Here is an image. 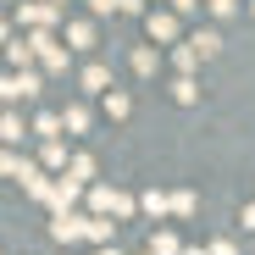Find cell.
Returning a JSON list of instances; mask_svg holds the SVG:
<instances>
[{
	"label": "cell",
	"instance_id": "13",
	"mask_svg": "<svg viewBox=\"0 0 255 255\" xmlns=\"http://www.w3.org/2000/svg\"><path fill=\"white\" fill-rule=\"evenodd\" d=\"M106 111H111V117H128L133 106H128V95H106Z\"/></svg>",
	"mask_w": 255,
	"mask_h": 255
},
{
	"label": "cell",
	"instance_id": "3",
	"mask_svg": "<svg viewBox=\"0 0 255 255\" xmlns=\"http://www.w3.org/2000/svg\"><path fill=\"white\" fill-rule=\"evenodd\" d=\"M39 95V78L22 72V78H6V100H33Z\"/></svg>",
	"mask_w": 255,
	"mask_h": 255
},
{
	"label": "cell",
	"instance_id": "20",
	"mask_svg": "<svg viewBox=\"0 0 255 255\" xmlns=\"http://www.w3.org/2000/svg\"><path fill=\"white\" fill-rule=\"evenodd\" d=\"M89 11H95V17H106V11H122V0H89Z\"/></svg>",
	"mask_w": 255,
	"mask_h": 255
},
{
	"label": "cell",
	"instance_id": "23",
	"mask_svg": "<svg viewBox=\"0 0 255 255\" xmlns=\"http://www.w3.org/2000/svg\"><path fill=\"white\" fill-rule=\"evenodd\" d=\"M211 255H239V250H233V244H228V239H222V244H217V250H211Z\"/></svg>",
	"mask_w": 255,
	"mask_h": 255
},
{
	"label": "cell",
	"instance_id": "25",
	"mask_svg": "<svg viewBox=\"0 0 255 255\" xmlns=\"http://www.w3.org/2000/svg\"><path fill=\"white\" fill-rule=\"evenodd\" d=\"M250 11H255V0H250Z\"/></svg>",
	"mask_w": 255,
	"mask_h": 255
},
{
	"label": "cell",
	"instance_id": "9",
	"mask_svg": "<svg viewBox=\"0 0 255 255\" xmlns=\"http://www.w3.org/2000/svg\"><path fill=\"white\" fill-rule=\"evenodd\" d=\"M61 122L72 128V133H83V128H89V111H83V106H67V111H61Z\"/></svg>",
	"mask_w": 255,
	"mask_h": 255
},
{
	"label": "cell",
	"instance_id": "18",
	"mask_svg": "<svg viewBox=\"0 0 255 255\" xmlns=\"http://www.w3.org/2000/svg\"><path fill=\"white\" fill-rule=\"evenodd\" d=\"M67 33H72V45H89V39H95V28H89V22H72Z\"/></svg>",
	"mask_w": 255,
	"mask_h": 255
},
{
	"label": "cell",
	"instance_id": "21",
	"mask_svg": "<svg viewBox=\"0 0 255 255\" xmlns=\"http://www.w3.org/2000/svg\"><path fill=\"white\" fill-rule=\"evenodd\" d=\"M194 6H200V0H172V11H178V17H189Z\"/></svg>",
	"mask_w": 255,
	"mask_h": 255
},
{
	"label": "cell",
	"instance_id": "6",
	"mask_svg": "<svg viewBox=\"0 0 255 255\" xmlns=\"http://www.w3.org/2000/svg\"><path fill=\"white\" fill-rule=\"evenodd\" d=\"M106 83H111V72H106L100 61H95V67H83V89H89V95H111Z\"/></svg>",
	"mask_w": 255,
	"mask_h": 255
},
{
	"label": "cell",
	"instance_id": "14",
	"mask_svg": "<svg viewBox=\"0 0 255 255\" xmlns=\"http://www.w3.org/2000/svg\"><path fill=\"white\" fill-rule=\"evenodd\" d=\"M133 72H155V50H133Z\"/></svg>",
	"mask_w": 255,
	"mask_h": 255
},
{
	"label": "cell",
	"instance_id": "22",
	"mask_svg": "<svg viewBox=\"0 0 255 255\" xmlns=\"http://www.w3.org/2000/svg\"><path fill=\"white\" fill-rule=\"evenodd\" d=\"M244 228H250V233H255V205H244Z\"/></svg>",
	"mask_w": 255,
	"mask_h": 255
},
{
	"label": "cell",
	"instance_id": "7",
	"mask_svg": "<svg viewBox=\"0 0 255 255\" xmlns=\"http://www.w3.org/2000/svg\"><path fill=\"white\" fill-rule=\"evenodd\" d=\"M189 45H194L200 56H217V50H222V33H211V28H205V33H194V39H189Z\"/></svg>",
	"mask_w": 255,
	"mask_h": 255
},
{
	"label": "cell",
	"instance_id": "11",
	"mask_svg": "<svg viewBox=\"0 0 255 255\" xmlns=\"http://www.w3.org/2000/svg\"><path fill=\"white\" fill-rule=\"evenodd\" d=\"M56 128H67V122H61V117H50V111H45V117H39V122H33V133H39V139H56Z\"/></svg>",
	"mask_w": 255,
	"mask_h": 255
},
{
	"label": "cell",
	"instance_id": "16",
	"mask_svg": "<svg viewBox=\"0 0 255 255\" xmlns=\"http://www.w3.org/2000/svg\"><path fill=\"white\" fill-rule=\"evenodd\" d=\"M205 6H211V17H233V11H239V0H205Z\"/></svg>",
	"mask_w": 255,
	"mask_h": 255
},
{
	"label": "cell",
	"instance_id": "19",
	"mask_svg": "<svg viewBox=\"0 0 255 255\" xmlns=\"http://www.w3.org/2000/svg\"><path fill=\"white\" fill-rule=\"evenodd\" d=\"M172 61H178V67H183V72H189V67H194V61H200V50H194V45H183V50H178V56H172Z\"/></svg>",
	"mask_w": 255,
	"mask_h": 255
},
{
	"label": "cell",
	"instance_id": "4",
	"mask_svg": "<svg viewBox=\"0 0 255 255\" xmlns=\"http://www.w3.org/2000/svg\"><path fill=\"white\" fill-rule=\"evenodd\" d=\"M144 28H150V39H172V33H178V17H172V11H150Z\"/></svg>",
	"mask_w": 255,
	"mask_h": 255
},
{
	"label": "cell",
	"instance_id": "8",
	"mask_svg": "<svg viewBox=\"0 0 255 255\" xmlns=\"http://www.w3.org/2000/svg\"><path fill=\"white\" fill-rule=\"evenodd\" d=\"M22 22L45 28V22H56V6H22Z\"/></svg>",
	"mask_w": 255,
	"mask_h": 255
},
{
	"label": "cell",
	"instance_id": "12",
	"mask_svg": "<svg viewBox=\"0 0 255 255\" xmlns=\"http://www.w3.org/2000/svg\"><path fill=\"white\" fill-rule=\"evenodd\" d=\"M172 95H178L183 106H194V95H200V89H194V78H178V83H172Z\"/></svg>",
	"mask_w": 255,
	"mask_h": 255
},
{
	"label": "cell",
	"instance_id": "5",
	"mask_svg": "<svg viewBox=\"0 0 255 255\" xmlns=\"http://www.w3.org/2000/svg\"><path fill=\"white\" fill-rule=\"evenodd\" d=\"M72 200H78V178H61V183L50 189V205H56L61 217H67V205H72Z\"/></svg>",
	"mask_w": 255,
	"mask_h": 255
},
{
	"label": "cell",
	"instance_id": "26",
	"mask_svg": "<svg viewBox=\"0 0 255 255\" xmlns=\"http://www.w3.org/2000/svg\"><path fill=\"white\" fill-rule=\"evenodd\" d=\"M144 255H150V250H144Z\"/></svg>",
	"mask_w": 255,
	"mask_h": 255
},
{
	"label": "cell",
	"instance_id": "15",
	"mask_svg": "<svg viewBox=\"0 0 255 255\" xmlns=\"http://www.w3.org/2000/svg\"><path fill=\"white\" fill-rule=\"evenodd\" d=\"M89 239H95V244H111V222L95 217V222H89Z\"/></svg>",
	"mask_w": 255,
	"mask_h": 255
},
{
	"label": "cell",
	"instance_id": "10",
	"mask_svg": "<svg viewBox=\"0 0 255 255\" xmlns=\"http://www.w3.org/2000/svg\"><path fill=\"white\" fill-rule=\"evenodd\" d=\"M150 255H183V250H178L172 233H155V239H150Z\"/></svg>",
	"mask_w": 255,
	"mask_h": 255
},
{
	"label": "cell",
	"instance_id": "17",
	"mask_svg": "<svg viewBox=\"0 0 255 255\" xmlns=\"http://www.w3.org/2000/svg\"><path fill=\"white\" fill-rule=\"evenodd\" d=\"M72 178H78V183H83V178H95V161H89V155H78V161H72Z\"/></svg>",
	"mask_w": 255,
	"mask_h": 255
},
{
	"label": "cell",
	"instance_id": "2",
	"mask_svg": "<svg viewBox=\"0 0 255 255\" xmlns=\"http://www.w3.org/2000/svg\"><path fill=\"white\" fill-rule=\"evenodd\" d=\"M95 211H117V217H128V211H133V200L117 194V189H95Z\"/></svg>",
	"mask_w": 255,
	"mask_h": 255
},
{
	"label": "cell",
	"instance_id": "24",
	"mask_svg": "<svg viewBox=\"0 0 255 255\" xmlns=\"http://www.w3.org/2000/svg\"><path fill=\"white\" fill-rule=\"evenodd\" d=\"M100 255H117V250H100Z\"/></svg>",
	"mask_w": 255,
	"mask_h": 255
},
{
	"label": "cell",
	"instance_id": "1",
	"mask_svg": "<svg viewBox=\"0 0 255 255\" xmlns=\"http://www.w3.org/2000/svg\"><path fill=\"white\" fill-rule=\"evenodd\" d=\"M50 239H61V244L89 239V222H83V217H56V222H50Z\"/></svg>",
	"mask_w": 255,
	"mask_h": 255
}]
</instances>
